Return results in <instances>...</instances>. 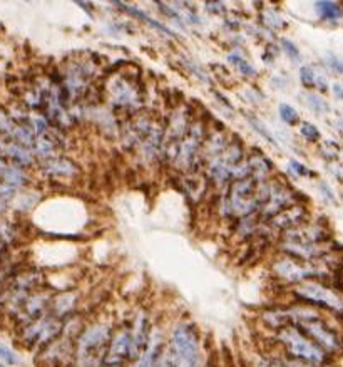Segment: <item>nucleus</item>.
Listing matches in <instances>:
<instances>
[{
	"instance_id": "a878e982",
	"label": "nucleus",
	"mask_w": 343,
	"mask_h": 367,
	"mask_svg": "<svg viewBox=\"0 0 343 367\" xmlns=\"http://www.w3.org/2000/svg\"><path fill=\"white\" fill-rule=\"evenodd\" d=\"M248 119H250V125H251V128H253V129L256 131V133L259 134V136H262V138H265V140L268 141V143H271V144H275V146H277V141H275V138L271 136V134H270V131L266 129L265 126L262 125V121H259V119L253 118V116H250V118H248Z\"/></svg>"
},
{
	"instance_id": "6ab92c4d",
	"label": "nucleus",
	"mask_w": 343,
	"mask_h": 367,
	"mask_svg": "<svg viewBox=\"0 0 343 367\" xmlns=\"http://www.w3.org/2000/svg\"><path fill=\"white\" fill-rule=\"evenodd\" d=\"M246 161L251 171V178H253L255 181L262 183L265 181V179L271 178V173H273V163H271L263 153L253 151L250 156H248Z\"/></svg>"
},
{
	"instance_id": "9b49d317",
	"label": "nucleus",
	"mask_w": 343,
	"mask_h": 367,
	"mask_svg": "<svg viewBox=\"0 0 343 367\" xmlns=\"http://www.w3.org/2000/svg\"><path fill=\"white\" fill-rule=\"evenodd\" d=\"M73 340L59 336L54 342L37 352V364L40 367H71L74 355Z\"/></svg>"
},
{
	"instance_id": "ddd939ff",
	"label": "nucleus",
	"mask_w": 343,
	"mask_h": 367,
	"mask_svg": "<svg viewBox=\"0 0 343 367\" xmlns=\"http://www.w3.org/2000/svg\"><path fill=\"white\" fill-rule=\"evenodd\" d=\"M79 305H81V294L77 290L67 288V290L55 292L49 314L54 316L55 319L66 320L79 312Z\"/></svg>"
},
{
	"instance_id": "b1692460",
	"label": "nucleus",
	"mask_w": 343,
	"mask_h": 367,
	"mask_svg": "<svg viewBox=\"0 0 343 367\" xmlns=\"http://www.w3.org/2000/svg\"><path fill=\"white\" fill-rule=\"evenodd\" d=\"M280 118L281 121L286 123V125H298L300 116L298 112L295 111V107H292L290 104H280Z\"/></svg>"
},
{
	"instance_id": "2eb2a0df",
	"label": "nucleus",
	"mask_w": 343,
	"mask_h": 367,
	"mask_svg": "<svg viewBox=\"0 0 343 367\" xmlns=\"http://www.w3.org/2000/svg\"><path fill=\"white\" fill-rule=\"evenodd\" d=\"M293 205H298V194L285 185L280 192L273 194V197L263 205L262 210H259V218H262V222H268L273 216H277L278 213L293 207Z\"/></svg>"
},
{
	"instance_id": "0eeeda50",
	"label": "nucleus",
	"mask_w": 343,
	"mask_h": 367,
	"mask_svg": "<svg viewBox=\"0 0 343 367\" xmlns=\"http://www.w3.org/2000/svg\"><path fill=\"white\" fill-rule=\"evenodd\" d=\"M62 322L64 320L55 319L54 316L47 314L42 319L30 322V324L18 329V340H21V344L25 349L39 352L45 346L54 342L60 336V332H62Z\"/></svg>"
},
{
	"instance_id": "412c9836",
	"label": "nucleus",
	"mask_w": 343,
	"mask_h": 367,
	"mask_svg": "<svg viewBox=\"0 0 343 367\" xmlns=\"http://www.w3.org/2000/svg\"><path fill=\"white\" fill-rule=\"evenodd\" d=\"M315 9L320 14V17L329 22H337L343 18V9L337 2H327V0L325 2H316Z\"/></svg>"
},
{
	"instance_id": "4be33fe9",
	"label": "nucleus",
	"mask_w": 343,
	"mask_h": 367,
	"mask_svg": "<svg viewBox=\"0 0 343 367\" xmlns=\"http://www.w3.org/2000/svg\"><path fill=\"white\" fill-rule=\"evenodd\" d=\"M118 5L120 7V9L123 10H126V12H129V14H133L134 17H138V18H141L142 22H146V24H149L151 27H154L156 29V31H160V32H163L166 34V36H175V32L173 31H169L168 27H164L163 24H161V22H157V21H154V18H151L149 16H146L144 12H142V10H139V9H134V7H129V5H120V3H118Z\"/></svg>"
},
{
	"instance_id": "5701e85b",
	"label": "nucleus",
	"mask_w": 343,
	"mask_h": 367,
	"mask_svg": "<svg viewBox=\"0 0 343 367\" xmlns=\"http://www.w3.org/2000/svg\"><path fill=\"white\" fill-rule=\"evenodd\" d=\"M228 61L231 62L233 66L238 67L240 73H241V74H244V76H246V77H251V76H255V74H256V69H255V67L251 66L250 62L244 61V59L241 58V55L238 54V52H231V54L228 55Z\"/></svg>"
},
{
	"instance_id": "7ed1b4c3",
	"label": "nucleus",
	"mask_w": 343,
	"mask_h": 367,
	"mask_svg": "<svg viewBox=\"0 0 343 367\" xmlns=\"http://www.w3.org/2000/svg\"><path fill=\"white\" fill-rule=\"evenodd\" d=\"M273 342L280 347L281 354L296 359V361L307 362L314 367H331L333 364V357L320 349L296 327H285L275 332Z\"/></svg>"
},
{
	"instance_id": "c756f323",
	"label": "nucleus",
	"mask_w": 343,
	"mask_h": 367,
	"mask_svg": "<svg viewBox=\"0 0 343 367\" xmlns=\"http://www.w3.org/2000/svg\"><path fill=\"white\" fill-rule=\"evenodd\" d=\"M278 357H280V362L283 364V367H314V366L307 364V362H301L293 357H288V355L281 354V352H278Z\"/></svg>"
},
{
	"instance_id": "cd10ccee",
	"label": "nucleus",
	"mask_w": 343,
	"mask_h": 367,
	"mask_svg": "<svg viewBox=\"0 0 343 367\" xmlns=\"http://www.w3.org/2000/svg\"><path fill=\"white\" fill-rule=\"evenodd\" d=\"M18 362L17 354L7 347H0V364L3 366H15Z\"/></svg>"
},
{
	"instance_id": "f257e3e1",
	"label": "nucleus",
	"mask_w": 343,
	"mask_h": 367,
	"mask_svg": "<svg viewBox=\"0 0 343 367\" xmlns=\"http://www.w3.org/2000/svg\"><path fill=\"white\" fill-rule=\"evenodd\" d=\"M166 354L175 367H205V351L198 327L191 320H178L169 329Z\"/></svg>"
},
{
	"instance_id": "bb28decb",
	"label": "nucleus",
	"mask_w": 343,
	"mask_h": 367,
	"mask_svg": "<svg viewBox=\"0 0 343 367\" xmlns=\"http://www.w3.org/2000/svg\"><path fill=\"white\" fill-rule=\"evenodd\" d=\"M300 134L310 143H315V141L320 140V131L316 129V126L312 125V123H303L300 128Z\"/></svg>"
},
{
	"instance_id": "dca6fc26",
	"label": "nucleus",
	"mask_w": 343,
	"mask_h": 367,
	"mask_svg": "<svg viewBox=\"0 0 343 367\" xmlns=\"http://www.w3.org/2000/svg\"><path fill=\"white\" fill-rule=\"evenodd\" d=\"M0 156H3L5 160L12 161V164L21 168H29L32 166L36 156L25 146L15 143V141L9 140V138L2 136L0 134Z\"/></svg>"
},
{
	"instance_id": "f3484780",
	"label": "nucleus",
	"mask_w": 343,
	"mask_h": 367,
	"mask_svg": "<svg viewBox=\"0 0 343 367\" xmlns=\"http://www.w3.org/2000/svg\"><path fill=\"white\" fill-rule=\"evenodd\" d=\"M40 168H42L45 176L55 179H73L81 173L77 164H75L73 160L64 158V156H55V158L52 160L42 161Z\"/></svg>"
},
{
	"instance_id": "6e6552de",
	"label": "nucleus",
	"mask_w": 343,
	"mask_h": 367,
	"mask_svg": "<svg viewBox=\"0 0 343 367\" xmlns=\"http://www.w3.org/2000/svg\"><path fill=\"white\" fill-rule=\"evenodd\" d=\"M94 67L90 62H71L69 66L64 69L62 77H60L59 84L62 91L66 92L69 103H75L81 97L88 94L90 79L94 77Z\"/></svg>"
},
{
	"instance_id": "1a4fd4ad",
	"label": "nucleus",
	"mask_w": 343,
	"mask_h": 367,
	"mask_svg": "<svg viewBox=\"0 0 343 367\" xmlns=\"http://www.w3.org/2000/svg\"><path fill=\"white\" fill-rule=\"evenodd\" d=\"M131 352H133V336H131V322L129 324H120L114 329L105 351L104 361L101 366H114V367H129Z\"/></svg>"
},
{
	"instance_id": "393cba45",
	"label": "nucleus",
	"mask_w": 343,
	"mask_h": 367,
	"mask_svg": "<svg viewBox=\"0 0 343 367\" xmlns=\"http://www.w3.org/2000/svg\"><path fill=\"white\" fill-rule=\"evenodd\" d=\"M262 21L266 29H283L286 25L283 22V18L280 17V14H277V12H263Z\"/></svg>"
},
{
	"instance_id": "423d86ee",
	"label": "nucleus",
	"mask_w": 343,
	"mask_h": 367,
	"mask_svg": "<svg viewBox=\"0 0 343 367\" xmlns=\"http://www.w3.org/2000/svg\"><path fill=\"white\" fill-rule=\"evenodd\" d=\"M293 327L298 329L301 334L307 336L312 342L316 344L323 352H327L330 357L335 359L343 354L342 332L327 319V316L300 322V324L293 325Z\"/></svg>"
},
{
	"instance_id": "4c0bfd02",
	"label": "nucleus",
	"mask_w": 343,
	"mask_h": 367,
	"mask_svg": "<svg viewBox=\"0 0 343 367\" xmlns=\"http://www.w3.org/2000/svg\"><path fill=\"white\" fill-rule=\"evenodd\" d=\"M101 367H114V366H101ZM131 367V366H129Z\"/></svg>"
},
{
	"instance_id": "aec40b11",
	"label": "nucleus",
	"mask_w": 343,
	"mask_h": 367,
	"mask_svg": "<svg viewBox=\"0 0 343 367\" xmlns=\"http://www.w3.org/2000/svg\"><path fill=\"white\" fill-rule=\"evenodd\" d=\"M300 79L303 82L305 88H318L320 91H327V79L325 76L318 73V71L314 69L312 66H303L300 69Z\"/></svg>"
},
{
	"instance_id": "2f4dec72",
	"label": "nucleus",
	"mask_w": 343,
	"mask_h": 367,
	"mask_svg": "<svg viewBox=\"0 0 343 367\" xmlns=\"http://www.w3.org/2000/svg\"><path fill=\"white\" fill-rule=\"evenodd\" d=\"M290 170L296 176H314V173H310V170L307 166H303L300 161H290Z\"/></svg>"
},
{
	"instance_id": "39448f33",
	"label": "nucleus",
	"mask_w": 343,
	"mask_h": 367,
	"mask_svg": "<svg viewBox=\"0 0 343 367\" xmlns=\"http://www.w3.org/2000/svg\"><path fill=\"white\" fill-rule=\"evenodd\" d=\"M105 94L112 110L124 112V114H136L144 103V96L138 81L123 73L109 77L105 82Z\"/></svg>"
},
{
	"instance_id": "72a5a7b5",
	"label": "nucleus",
	"mask_w": 343,
	"mask_h": 367,
	"mask_svg": "<svg viewBox=\"0 0 343 367\" xmlns=\"http://www.w3.org/2000/svg\"><path fill=\"white\" fill-rule=\"evenodd\" d=\"M330 66H331V69H335L337 73L343 74V62L338 61V59L333 58V55H330Z\"/></svg>"
},
{
	"instance_id": "e433bc0d",
	"label": "nucleus",
	"mask_w": 343,
	"mask_h": 367,
	"mask_svg": "<svg viewBox=\"0 0 343 367\" xmlns=\"http://www.w3.org/2000/svg\"><path fill=\"white\" fill-rule=\"evenodd\" d=\"M333 89H335V92H337V97H340V99H343V86L342 84H335Z\"/></svg>"
},
{
	"instance_id": "f8f14e48",
	"label": "nucleus",
	"mask_w": 343,
	"mask_h": 367,
	"mask_svg": "<svg viewBox=\"0 0 343 367\" xmlns=\"http://www.w3.org/2000/svg\"><path fill=\"white\" fill-rule=\"evenodd\" d=\"M154 331V322L146 310H138L131 319V336H133V352H131V364H136L142 357Z\"/></svg>"
},
{
	"instance_id": "c9c22d12",
	"label": "nucleus",
	"mask_w": 343,
	"mask_h": 367,
	"mask_svg": "<svg viewBox=\"0 0 343 367\" xmlns=\"http://www.w3.org/2000/svg\"><path fill=\"white\" fill-rule=\"evenodd\" d=\"M0 314H5V295L0 292Z\"/></svg>"
},
{
	"instance_id": "f03ea898",
	"label": "nucleus",
	"mask_w": 343,
	"mask_h": 367,
	"mask_svg": "<svg viewBox=\"0 0 343 367\" xmlns=\"http://www.w3.org/2000/svg\"><path fill=\"white\" fill-rule=\"evenodd\" d=\"M114 329L111 320L96 319L88 322L74 344L71 367H101Z\"/></svg>"
},
{
	"instance_id": "7c9ffc66",
	"label": "nucleus",
	"mask_w": 343,
	"mask_h": 367,
	"mask_svg": "<svg viewBox=\"0 0 343 367\" xmlns=\"http://www.w3.org/2000/svg\"><path fill=\"white\" fill-rule=\"evenodd\" d=\"M308 101H310V106L314 107L316 112H327V111H329V106H327V103L322 99V97L310 94V96H308Z\"/></svg>"
},
{
	"instance_id": "a211bd4d",
	"label": "nucleus",
	"mask_w": 343,
	"mask_h": 367,
	"mask_svg": "<svg viewBox=\"0 0 343 367\" xmlns=\"http://www.w3.org/2000/svg\"><path fill=\"white\" fill-rule=\"evenodd\" d=\"M259 322H262L268 331L273 332V334L275 332L281 331V329L290 327L286 305L268 307V309L262 310V314H259Z\"/></svg>"
},
{
	"instance_id": "9d476101",
	"label": "nucleus",
	"mask_w": 343,
	"mask_h": 367,
	"mask_svg": "<svg viewBox=\"0 0 343 367\" xmlns=\"http://www.w3.org/2000/svg\"><path fill=\"white\" fill-rule=\"evenodd\" d=\"M54 294L55 292L47 287H40L37 288L36 292H32L24 305H22L21 312H18L17 317L14 319L17 329L24 327V325L30 324V322H36L42 319L44 316H47L49 310H51V303L52 299H54Z\"/></svg>"
},
{
	"instance_id": "473e14b6",
	"label": "nucleus",
	"mask_w": 343,
	"mask_h": 367,
	"mask_svg": "<svg viewBox=\"0 0 343 367\" xmlns=\"http://www.w3.org/2000/svg\"><path fill=\"white\" fill-rule=\"evenodd\" d=\"M206 9L211 10V14H221L225 12L226 7L223 5V3H218V2H213V3H206Z\"/></svg>"
},
{
	"instance_id": "4468645a",
	"label": "nucleus",
	"mask_w": 343,
	"mask_h": 367,
	"mask_svg": "<svg viewBox=\"0 0 343 367\" xmlns=\"http://www.w3.org/2000/svg\"><path fill=\"white\" fill-rule=\"evenodd\" d=\"M308 220V210L303 205H293V207L283 210L281 213H278L277 216L268 220V228L271 231H283L292 230V228L301 227V225L307 223Z\"/></svg>"
},
{
	"instance_id": "f704fd0d",
	"label": "nucleus",
	"mask_w": 343,
	"mask_h": 367,
	"mask_svg": "<svg viewBox=\"0 0 343 367\" xmlns=\"http://www.w3.org/2000/svg\"><path fill=\"white\" fill-rule=\"evenodd\" d=\"M160 367H175V364L171 362V359L168 357V354H164V357H163V361H161Z\"/></svg>"
},
{
	"instance_id": "c85d7f7f",
	"label": "nucleus",
	"mask_w": 343,
	"mask_h": 367,
	"mask_svg": "<svg viewBox=\"0 0 343 367\" xmlns=\"http://www.w3.org/2000/svg\"><path fill=\"white\" fill-rule=\"evenodd\" d=\"M281 47H283L285 54H288V58H292V59H295V61H298V59H300V51H298V47H296L295 44L292 42V40L283 39V40H281Z\"/></svg>"
},
{
	"instance_id": "20e7f679",
	"label": "nucleus",
	"mask_w": 343,
	"mask_h": 367,
	"mask_svg": "<svg viewBox=\"0 0 343 367\" xmlns=\"http://www.w3.org/2000/svg\"><path fill=\"white\" fill-rule=\"evenodd\" d=\"M290 295L295 302L307 303L335 317H343V294L329 282L308 280L290 288Z\"/></svg>"
}]
</instances>
